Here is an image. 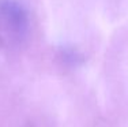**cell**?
Instances as JSON below:
<instances>
[]
</instances>
